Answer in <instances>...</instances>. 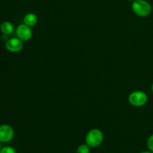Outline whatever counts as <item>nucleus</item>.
<instances>
[{"mask_svg":"<svg viewBox=\"0 0 153 153\" xmlns=\"http://www.w3.org/2000/svg\"><path fill=\"white\" fill-rule=\"evenodd\" d=\"M103 139H104V135L102 131L99 128H93L87 134L85 141L90 147L95 148L101 145Z\"/></svg>","mask_w":153,"mask_h":153,"instance_id":"obj_2","label":"nucleus"},{"mask_svg":"<svg viewBox=\"0 0 153 153\" xmlns=\"http://www.w3.org/2000/svg\"><path fill=\"white\" fill-rule=\"evenodd\" d=\"M5 48L7 51L13 53L19 52L23 49V41L18 37H13L7 40L5 43Z\"/></svg>","mask_w":153,"mask_h":153,"instance_id":"obj_6","label":"nucleus"},{"mask_svg":"<svg viewBox=\"0 0 153 153\" xmlns=\"http://www.w3.org/2000/svg\"><path fill=\"white\" fill-rule=\"evenodd\" d=\"M146 145H147V147L149 149V150L153 152V134L152 135L149 136V137L148 138Z\"/></svg>","mask_w":153,"mask_h":153,"instance_id":"obj_11","label":"nucleus"},{"mask_svg":"<svg viewBox=\"0 0 153 153\" xmlns=\"http://www.w3.org/2000/svg\"><path fill=\"white\" fill-rule=\"evenodd\" d=\"M151 89H152V94H153V83H152V88H151Z\"/></svg>","mask_w":153,"mask_h":153,"instance_id":"obj_13","label":"nucleus"},{"mask_svg":"<svg viewBox=\"0 0 153 153\" xmlns=\"http://www.w3.org/2000/svg\"><path fill=\"white\" fill-rule=\"evenodd\" d=\"M23 22L28 26H34L37 22V16L34 13H28L23 18Z\"/></svg>","mask_w":153,"mask_h":153,"instance_id":"obj_7","label":"nucleus"},{"mask_svg":"<svg viewBox=\"0 0 153 153\" xmlns=\"http://www.w3.org/2000/svg\"><path fill=\"white\" fill-rule=\"evenodd\" d=\"M128 1H134V0H128Z\"/></svg>","mask_w":153,"mask_h":153,"instance_id":"obj_15","label":"nucleus"},{"mask_svg":"<svg viewBox=\"0 0 153 153\" xmlns=\"http://www.w3.org/2000/svg\"><path fill=\"white\" fill-rule=\"evenodd\" d=\"M0 153H16V152L11 146H4L0 150Z\"/></svg>","mask_w":153,"mask_h":153,"instance_id":"obj_10","label":"nucleus"},{"mask_svg":"<svg viewBox=\"0 0 153 153\" xmlns=\"http://www.w3.org/2000/svg\"><path fill=\"white\" fill-rule=\"evenodd\" d=\"M16 34L18 38L20 39L22 41L27 42L31 40L33 32L31 27L27 25L26 24L22 23L18 25L16 28Z\"/></svg>","mask_w":153,"mask_h":153,"instance_id":"obj_4","label":"nucleus"},{"mask_svg":"<svg viewBox=\"0 0 153 153\" xmlns=\"http://www.w3.org/2000/svg\"><path fill=\"white\" fill-rule=\"evenodd\" d=\"M131 7L134 13L140 17H146L150 15L152 10L150 3L146 0H134L132 1Z\"/></svg>","mask_w":153,"mask_h":153,"instance_id":"obj_1","label":"nucleus"},{"mask_svg":"<svg viewBox=\"0 0 153 153\" xmlns=\"http://www.w3.org/2000/svg\"><path fill=\"white\" fill-rule=\"evenodd\" d=\"M14 137V131L10 126L7 124H2L0 126V142L8 143Z\"/></svg>","mask_w":153,"mask_h":153,"instance_id":"obj_5","label":"nucleus"},{"mask_svg":"<svg viewBox=\"0 0 153 153\" xmlns=\"http://www.w3.org/2000/svg\"><path fill=\"white\" fill-rule=\"evenodd\" d=\"M140 153H153V152H151V151H143V152H141Z\"/></svg>","mask_w":153,"mask_h":153,"instance_id":"obj_12","label":"nucleus"},{"mask_svg":"<svg viewBox=\"0 0 153 153\" xmlns=\"http://www.w3.org/2000/svg\"><path fill=\"white\" fill-rule=\"evenodd\" d=\"M0 30L1 32L5 35H8L13 33L14 28H13V24L9 21H4L0 25Z\"/></svg>","mask_w":153,"mask_h":153,"instance_id":"obj_8","label":"nucleus"},{"mask_svg":"<svg viewBox=\"0 0 153 153\" xmlns=\"http://www.w3.org/2000/svg\"><path fill=\"white\" fill-rule=\"evenodd\" d=\"M1 142H0V150H1Z\"/></svg>","mask_w":153,"mask_h":153,"instance_id":"obj_14","label":"nucleus"},{"mask_svg":"<svg viewBox=\"0 0 153 153\" xmlns=\"http://www.w3.org/2000/svg\"><path fill=\"white\" fill-rule=\"evenodd\" d=\"M128 102L134 107H141L147 102L148 97L146 93L140 91H135L128 96Z\"/></svg>","mask_w":153,"mask_h":153,"instance_id":"obj_3","label":"nucleus"},{"mask_svg":"<svg viewBox=\"0 0 153 153\" xmlns=\"http://www.w3.org/2000/svg\"><path fill=\"white\" fill-rule=\"evenodd\" d=\"M77 153H91L90 146L88 144H81L78 147Z\"/></svg>","mask_w":153,"mask_h":153,"instance_id":"obj_9","label":"nucleus"}]
</instances>
